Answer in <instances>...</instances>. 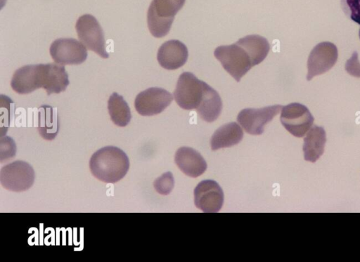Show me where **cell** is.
<instances>
[{
    "mask_svg": "<svg viewBox=\"0 0 360 262\" xmlns=\"http://www.w3.org/2000/svg\"><path fill=\"white\" fill-rule=\"evenodd\" d=\"M69 83L63 65L47 63L20 67L14 72L11 86L19 94H27L43 88L49 96L64 91Z\"/></svg>",
    "mask_w": 360,
    "mask_h": 262,
    "instance_id": "obj_1",
    "label": "cell"
},
{
    "mask_svg": "<svg viewBox=\"0 0 360 262\" xmlns=\"http://www.w3.org/2000/svg\"><path fill=\"white\" fill-rule=\"evenodd\" d=\"M89 168L92 175L98 180L107 183H115L127 174L129 168V160L120 148L106 146L91 155Z\"/></svg>",
    "mask_w": 360,
    "mask_h": 262,
    "instance_id": "obj_2",
    "label": "cell"
},
{
    "mask_svg": "<svg viewBox=\"0 0 360 262\" xmlns=\"http://www.w3.org/2000/svg\"><path fill=\"white\" fill-rule=\"evenodd\" d=\"M214 55L224 69L238 82L254 66L248 53L237 42L218 46Z\"/></svg>",
    "mask_w": 360,
    "mask_h": 262,
    "instance_id": "obj_3",
    "label": "cell"
},
{
    "mask_svg": "<svg viewBox=\"0 0 360 262\" xmlns=\"http://www.w3.org/2000/svg\"><path fill=\"white\" fill-rule=\"evenodd\" d=\"M75 29L79 39L86 48L103 58H108L104 33L95 17L90 14L80 16L77 20Z\"/></svg>",
    "mask_w": 360,
    "mask_h": 262,
    "instance_id": "obj_4",
    "label": "cell"
},
{
    "mask_svg": "<svg viewBox=\"0 0 360 262\" xmlns=\"http://www.w3.org/2000/svg\"><path fill=\"white\" fill-rule=\"evenodd\" d=\"M34 171L26 162L17 160L4 165L0 170V183L4 188L12 192L28 190L34 181Z\"/></svg>",
    "mask_w": 360,
    "mask_h": 262,
    "instance_id": "obj_5",
    "label": "cell"
},
{
    "mask_svg": "<svg viewBox=\"0 0 360 262\" xmlns=\"http://www.w3.org/2000/svg\"><path fill=\"white\" fill-rule=\"evenodd\" d=\"M205 85V81L199 80L191 72H183L174 91L176 103L184 110L197 109L203 96Z\"/></svg>",
    "mask_w": 360,
    "mask_h": 262,
    "instance_id": "obj_6",
    "label": "cell"
},
{
    "mask_svg": "<svg viewBox=\"0 0 360 262\" xmlns=\"http://www.w3.org/2000/svg\"><path fill=\"white\" fill-rule=\"evenodd\" d=\"M280 119L284 128L298 138L305 135L314 120L309 109L299 103H292L283 107Z\"/></svg>",
    "mask_w": 360,
    "mask_h": 262,
    "instance_id": "obj_7",
    "label": "cell"
},
{
    "mask_svg": "<svg viewBox=\"0 0 360 262\" xmlns=\"http://www.w3.org/2000/svg\"><path fill=\"white\" fill-rule=\"evenodd\" d=\"M338 57V48L333 43L323 41L316 44L308 57L307 81L331 69L336 63Z\"/></svg>",
    "mask_w": 360,
    "mask_h": 262,
    "instance_id": "obj_8",
    "label": "cell"
},
{
    "mask_svg": "<svg viewBox=\"0 0 360 262\" xmlns=\"http://www.w3.org/2000/svg\"><path fill=\"white\" fill-rule=\"evenodd\" d=\"M172 100V95L169 91L158 87H151L136 96L134 107L139 114L153 116L161 113Z\"/></svg>",
    "mask_w": 360,
    "mask_h": 262,
    "instance_id": "obj_9",
    "label": "cell"
},
{
    "mask_svg": "<svg viewBox=\"0 0 360 262\" xmlns=\"http://www.w3.org/2000/svg\"><path fill=\"white\" fill-rule=\"evenodd\" d=\"M282 107L281 105H275L262 108H245L238 113L237 121L248 133L261 135L264 126L279 113Z\"/></svg>",
    "mask_w": 360,
    "mask_h": 262,
    "instance_id": "obj_10",
    "label": "cell"
},
{
    "mask_svg": "<svg viewBox=\"0 0 360 262\" xmlns=\"http://www.w3.org/2000/svg\"><path fill=\"white\" fill-rule=\"evenodd\" d=\"M53 60L61 65H79L87 58V51L82 43L72 38L55 40L49 49Z\"/></svg>",
    "mask_w": 360,
    "mask_h": 262,
    "instance_id": "obj_11",
    "label": "cell"
},
{
    "mask_svg": "<svg viewBox=\"0 0 360 262\" xmlns=\"http://www.w3.org/2000/svg\"><path fill=\"white\" fill-rule=\"evenodd\" d=\"M194 202L203 212H218L224 203L223 190L214 181H202L194 190Z\"/></svg>",
    "mask_w": 360,
    "mask_h": 262,
    "instance_id": "obj_12",
    "label": "cell"
},
{
    "mask_svg": "<svg viewBox=\"0 0 360 262\" xmlns=\"http://www.w3.org/2000/svg\"><path fill=\"white\" fill-rule=\"evenodd\" d=\"M188 56L184 44L176 39L162 44L158 49L157 59L161 67L166 70H176L183 66Z\"/></svg>",
    "mask_w": 360,
    "mask_h": 262,
    "instance_id": "obj_13",
    "label": "cell"
},
{
    "mask_svg": "<svg viewBox=\"0 0 360 262\" xmlns=\"http://www.w3.org/2000/svg\"><path fill=\"white\" fill-rule=\"evenodd\" d=\"M174 161L184 174L192 178L200 176L207 169V163L202 156L191 148H179L175 153Z\"/></svg>",
    "mask_w": 360,
    "mask_h": 262,
    "instance_id": "obj_14",
    "label": "cell"
},
{
    "mask_svg": "<svg viewBox=\"0 0 360 262\" xmlns=\"http://www.w3.org/2000/svg\"><path fill=\"white\" fill-rule=\"evenodd\" d=\"M326 134L322 126L314 125L304 138L303 152L306 161L316 162L324 152Z\"/></svg>",
    "mask_w": 360,
    "mask_h": 262,
    "instance_id": "obj_15",
    "label": "cell"
},
{
    "mask_svg": "<svg viewBox=\"0 0 360 262\" xmlns=\"http://www.w3.org/2000/svg\"><path fill=\"white\" fill-rule=\"evenodd\" d=\"M243 137L240 126L236 122L226 124L213 133L210 145L212 150L229 148L239 143Z\"/></svg>",
    "mask_w": 360,
    "mask_h": 262,
    "instance_id": "obj_16",
    "label": "cell"
},
{
    "mask_svg": "<svg viewBox=\"0 0 360 262\" xmlns=\"http://www.w3.org/2000/svg\"><path fill=\"white\" fill-rule=\"evenodd\" d=\"M222 109V102L218 92L205 83L202 100L196 110L202 119L207 122L215 121Z\"/></svg>",
    "mask_w": 360,
    "mask_h": 262,
    "instance_id": "obj_17",
    "label": "cell"
},
{
    "mask_svg": "<svg viewBox=\"0 0 360 262\" xmlns=\"http://www.w3.org/2000/svg\"><path fill=\"white\" fill-rule=\"evenodd\" d=\"M186 0H153L147 17L173 22L174 16L184 5Z\"/></svg>",
    "mask_w": 360,
    "mask_h": 262,
    "instance_id": "obj_18",
    "label": "cell"
},
{
    "mask_svg": "<svg viewBox=\"0 0 360 262\" xmlns=\"http://www.w3.org/2000/svg\"><path fill=\"white\" fill-rule=\"evenodd\" d=\"M237 43L248 53L254 66L265 59L270 49L267 39L257 34L245 36L238 40Z\"/></svg>",
    "mask_w": 360,
    "mask_h": 262,
    "instance_id": "obj_19",
    "label": "cell"
},
{
    "mask_svg": "<svg viewBox=\"0 0 360 262\" xmlns=\"http://www.w3.org/2000/svg\"><path fill=\"white\" fill-rule=\"evenodd\" d=\"M38 131L41 136L48 140L55 138L59 131L57 112L49 105H42L39 109Z\"/></svg>",
    "mask_w": 360,
    "mask_h": 262,
    "instance_id": "obj_20",
    "label": "cell"
},
{
    "mask_svg": "<svg viewBox=\"0 0 360 262\" xmlns=\"http://www.w3.org/2000/svg\"><path fill=\"white\" fill-rule=\"evenodd\" d=\"M108 109L112 122L118 126H126L131 119L129 107L124 98L114 92L108 101Z\"/></svg>",
    "mask_w": 360,
    "mask_h": 262,
    "instance_id": "obj_21",
    "label": "cell"
},
{
    "mask_svg": "<svg viewBox=\"0 0 360 262\" xmlns=\"http://www.w3.org/2000/svg\"><path fill=\"white\" fill-rule=\"evenodd\" d=\"M340 5L347 17L360 25V0H340Z\"/></svg>",
    "mask_w": 360,
    "mask_h": 262,
    "instance_id": "obj_22",
    "label": "cell"
},
{
    "mask_svg": "<svg viewBox=\"0 0 360 262\" xmlns=\"http://www.w3.org/2000/svg\"><path fill=\"white\" fill-rule=\"evenodd\" d=\"M155 190L163 195H167L174 188V180L171 172H166L154 181Z\"/></svg>",
    "mask_w": 360,
    "mask_h": 262,
    "instance_id": "obj_23",
    "label": "cell"
},
{
    "mask_svg": "<svg viewBox=\"0 0 360 262\" xmlns=\"http://www.w3.org/2000/svg\"><path fill=\"white\" fill-rule=\"evenodd\" d=\"M15 144L12 138L6 136L0 140V161L3 162L13 157L15 155Z\"/></svg>",
    "mask_w": 360,
    "mask_h": 262,
    "instance_id": "obj_24",
    "label": "cell"
},
{
    "mask_svg": "<svg viewBox=\"0 0 360 262\" xmlns=\"http://www.w3.org/2000/svg\"><path fill=\"white\" fill-rule=\"evenodd\" d=\"M345 70L350 75L355 77H360V62L358 58V53L354 51L350 58L347 60L345 65Z\"/></svg>",
    "mask_w": 360,
    "mask_h": 262,
    "instance_id": "obj_25",
    "label": "cell"
},
{
    "mask_svg": "<svg viewBox=\"0 0 360 262\" xmlns=\"http://www.w3.org/2000/svg\"><path fill=\"white\" fill-rule=\"evenodd\" d=\"M359 38H360V29H359Z\"/></svg>",
    "mask_w": 360,
    "mask_h": 262,
    "instance_id": "obj_26",
    "label": "cell"
}]
</instances>
